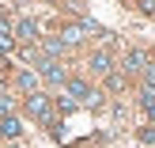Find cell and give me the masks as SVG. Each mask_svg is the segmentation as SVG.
<instances>
[{
  "label": "cell",
  "instance_id": "11",
  "mask_svg": "<svg viewBox=\"0 0 155 148\" xmlns=\"http://www.w3.org/2000/svg\"><path fill=\"white\" fill-rule=\"evenodd\" d=\"M61 50H64V42H45V57H57Z\"/></svg>",
  "mask_w": 155,
  "mask_h": 148
},
{
  "label": "cell",
  "instance_id": "4",
  "mask_svg": "<svg viewBox=\"0 0 155 148\" xmlns=\"http://www.w3.org/2000/svg\"><path fill=\"white\" fill-rule=\"evenodd\" d=\"M12 46H15V27L8 19H0V53H8Z\"/></svg>",
  "mask_w": 155,
  "mask_h": 148
},
{
  "label": "cell",
  "instance_id": "10",
  "mask_svg": "<svg viewBox=\"0 0 155 148\" xmlns=\"http://www.w3.org/2000/svg\"><path fill=\"white\" fill-rule=\"evenodd\" d=\"M19 88H23V91H30V95H34V76H30V72H19Z\"/></svg>",
  "mask_w": 155,
  "mask_h": 148
},
{
  "label": "cell",
  "instance_id": "7",
  "mask_svg": "<svg viewBox=\"0 0 155 148\" xmlns=\"http://www.w3.org/2000/svg\"><path fill=\"white\" fill-rule=\"evenodd\" d=\"M91 68H95V72H110V53H106V50H98L95 57H91Z\"/></svg>",
  "mask_w": 155,
  "mask_h": 148
},
{
  "label": "cell",
  "instance_id": "6",
  "mask_svg": "<svg viewBox=\"0 0 155 148\" xmlns=\"http://www.w3.org/2000/svg\"><path fill=\"white\" fill-rule=\"evenodd\" d=\"M42 76H45L49 84H64V72H61L57 61H45V65H42Z\"/></svg>",
  "mask_w": 155,
  "mask_h": 148
},
{
  "label": "cell",
  "instance_id": "1",
  "mask_svg": "<svg viewBox=\"0 0 155 148\" xmlns=\"http://www.w3.org/2000/svg\"><path fill=\"white\" fill-rule=\"evenodd\" d=\"M27 110L34 114L38 122H49V118H53V106H49V99H45V95H38V91L27 99Z\"/></svg>",
  "mask_w": 155,
  "mask_h": 148
},
{
  "label": "cell",
  "instance_id": "5",
  "mask_svg": "<svg viewBox=\"0 0 155 148\" xmlns=\"http://www.w3.org/2000/svg\"><path fill=\"white\" fill-rule=\"evenodd\" d=\"M19 118H12V114H4V118H0V137H19Z\"/></svg>",
  "mask_w": 155,
  "mask_h": 148
},
{
  "label": "cell",
  "instance_id": "13",
  "mask_svg": "<svg viewBox=\"0 0 155 148\" xmlns=\"http://www.w3.org/2000/svg\"><path fill=\"white\" fill-rule=\"evenodd\" d=\"M140 141H148V144L155 141V126H148V129H144V133H140Z\"/></svg>",
  "mask_w": 155,
  "mask_h": 148
},
{
  "label": "cell",
  "instance_id": "16",
  "mask_svg": "<svg viewBox=\"0 0 155 148\" xmlns=\"http://www.w3.org/2000/svg\"><path fill=\"white\" fill-rule=\"evenodd\" d=\"M0 19H4V15H0Z\"/></svg>",
  "mask_w": 155,
  "mask_h": 148
},
{
  "label": "cell",
  "instance_id": "12",
  "mask_svg": "<svg viewBox=\"0 0 155 148\" xmlns=\"http://www.w3.org/2000/svg\"><path fill=\"white\" fill-rule=\"evenodd\" d=\"M144 80H148V88L155 91V65H148V68H144Z\"/></svg>",
  "mask_w": 155,
  "mask_h": 148
},
{
  "label": "cell",
  "instance_id": "8",
  "mask_svg": "<svg viewBox=\"0 0 155 148\" xmlns=\"http://www.w3.org/2000/svg\"><path fill=\"white\" fill-rule=\"evenodd\" d=\"M140 106L148 110V118L155 122V91H151V88H144V95H140Z\"/></svg>",
  "mask_w": 155,
  "mask_h": 148
},
{
  "label": "cell",
  "instance_id": "3",
  "mask_svg": "<svg viewBox=\"0 0 155 148\" xmlns=\"http://www.w3.org/2000/svg\"><path fill=\"white\" fill-rule=\"evenodd\" d=\"M15 38H19V42H34L38 38V23L34 19H19L15 23Z\"/></svg>",
  "mask_w": 155,
  "mask_h": 148
},
{
  "label": "cell",
  "instance_id": "9",
  "mask_svg": "<svg viewBox=\"0 0 155 148\" xmlns=\"http://www.w3.org/2000/svg\"><path fill=\"white\" fill-rule=\"evenodd\" d=\"M125 68H133V72H140V68H144V53H129V57H125Z\"/></svg>",
  "mask_w": 155,
  "mask_h": 148
},
{
  "label": "cell",
  "instance_id": "14",
  "mask_svg": "<svg viewBox=\"0 0 155 148\" xmlns=\"http://www.w3.org/2000/svg\"><path fill=\"white\" fill-rule=\"evenodd\" d=\"M8 110H12V99H8V95H0V114H8Z\"/></svg>",
  "mask_w": 155,
  "mask_h": 148
},
{
  "label": "cell",
  "instance_id": "15",
  "mask_svg": "<svg viewBox=\"0 0 155 148\" xmlns=\"http://www.w3.org/2000/svg\"><path fill=\"white\" fill-rule=\"evenodd\" d=\"M8 148H23V144H8Z\"/></svg>",
  "mask_w": 155,
  "mask_h": 148
},
{
  "label": "cell",
  "instance_id": "2",
  "mask_svg": "<svg viewBox=\"0 0 155 148\" xmlns=\"http://www.w3.org/2000/svg\"><path fill=\"white\" fill-rule=\"evenodd\" d=\"M64 88H68V95H72L76 103H95V91H91L83 80H64Z\"/></svg>",
  "mask_w": 155,
  "mask_h": 148
}]
</instances>
